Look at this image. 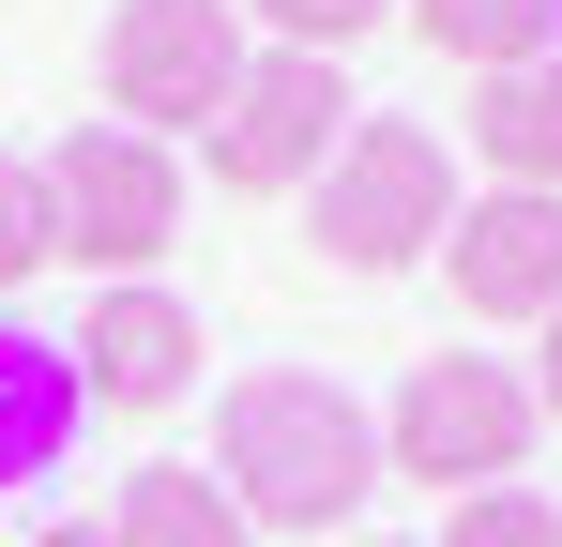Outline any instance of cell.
<instances>
[{
  "instance_id": "15",
  "label": "cell",
  "mask_w": 562,
  "mask_h": 547,
  "mask_svg": "<svg viewBox=\"0 0 562 547\" xmlns=\"http://www.w3.org/2000/svg\"><path fill=\"white\" fill-rule=\"evenodd\" d=\"M244 15H259L274 46H319V62H335V46H366V31L395 15V0H244Z\"/></svg>"
},
{
  "instance_id": "10",
  "label": "cell",
  "mask_w": 562,
  "mask_h": 547,
  "mask_svg": "<svg viewBox=\"0 0 562 547\" xmlns=\"http://www.w3.org/2000/svg\"><path fill=\"white\" fill-rule=\"evenodd\" d=\"M471 153L532 198H562V62H517V77L471 91Z\"/></svg>"
},
{
  "instance_id": "3",
  "label": "cell",
  "mask_w": 562,
  "mask_h": 547,
  "mask_svg": "<svg viewBox=\"0 0 562 547\" xmlns=\"http://www.w3.org/2000/svg\"><path fill=\"white\" fill-rule=\"evenodd\" d=\"M304 198H319V259L411 274L441 228H457V153H441V122H350L335 168L304 182Z\"/></svg>"
},
{
  "instance_id": "11",
  "label": "cell",
  "mask_w": 562,
  "mask_h": 547,
  "mask_svg": "<svg viewBox=\"0 0 562 547\" xmlns=\"http://www.w3.org/2000/svg\"><path fill=\"white\" fill-rule=\"evenodd\" d=\"M106 533H122V547H259V533H244V502H228L198 456H137V487H122Z\"/></svg>"
},
{
  "instance_id": "6",
  "label": "cell",
  "mask_w": 562,
  "mask_h": 547,
  "mask_svg": "<svg viewBox=\"0 0 562 547\" xmlns=\"http://www.w3.org/2000/svg\"><path fill=\"white\" fill-rule=\"evenodd\" d=\"M335 137H350V77L319 46H259L244 91L213 107V182L228 198H304V182L335 168Z\"/></svg>"
},
{
  "instance_id": "14",
  "label": "cell",
  "mask_w": 562,
  "mask_h": 547,
  "mask_svg": "<svg viewBox=\"0 0 562 547\" xmlns=\"http://www.w3.org/2000/svg\"><path fill=\"white\" fill-rule=\"evenodd\" d=\"M441 547H562V502L548 487H471L457 517H441Z\"/></svg>"
},
{
  "instance_id": "1",
  "label": "cell",
  "mask_w": 562,
  "mask_h": 547,
  "mask_svg": "<svg viewBox=\"0 0 562 547\" xmlns=\"http://www.w3.org/2000/svg\"><path fill=\"white\" fill-rule=\"evenodd\" d=\"M213 487L244 502V533H350L380 487V411L319 365H259L213 395Z\"/></svg>"
},
{
  "instance_id": "9",
  "label": "cell",
  "mask_w": 562,
  "mask_h": 547,
  "mask_svg": "<svg viewBox=\"0 0 562 547\" xmlns=\"http://www.w3.org/2000/svg\"><path fill=\"white\" fill-rule=\"evenodd\" d=\"M77 411H92V395H77V350L0 320V487H31L46 456L77 442Z\"/></svg>"
},
{
  "instance_id": "16",
  "label": "cell",
  "mask_w": 562,
  "mask_h": 547,
  "mask_svg": "<svg viewBox=\"0 0 562 547\" xmlns=\"http://www.w3.org/2000/svg\"><path fill=\"white\" fill-rule=\"evenodd\" d=\"M532 411L562 426V320H548V350H532Z\"/></svg>"
},
{
  "instance_id": "18",
  "label": "cell",
  "mask_w": 562,
  "mask_h": 547,
  "mask_svg": "<svg viewBox=\"0 0 562 547\" xmlns=\"http://www.w3.org/2000/svg\"><path fill=\"white\" fill-rule=\"evenodd\" d=\"M350 547H411V533H350Z\"/></svg>"
},
{
  "instance_id": "5",
  "label": "cell",
  "mask_w": 562,
  "mask_h": 547,
  "mask_svg": "<svg viewBox=\"0 0 562 547\" xmlns=\"http://www.w3.org/2000/svg\"><path fill=\"white\" fill-rule=\"evenodd\" d=\"M244 0H122L106 15V122L137 137H213V107L244 91Z\"/></svg>"
},
{
  "instance_id": "17",
  "label": "cell",
  "mask_w": 562,
  "mask_h": 547,
  "mask_svg": "<svg viewBox=\"0 0 562 547\" xmlns=\"http://www.w3.org/2000/svg\"><path fill=\"white\" fill-rule=\"evenodd\" d=\"M31 547H122V533H106V517H46Z\"/></svg>"
},
{
  "instance_id": "8",
  "label": "cell",
  "mask_w": 562,
  "mask_h": 547,
  "mask_svg": "<svg viewBox=\"0 0 562 547\" xmlns=\"http://www.w3.org/2000/svg\"><path fill=\"white\" fill-rule=\"evenodd\" d=\"M441 289L471 320H562V198L502 182V198H457L441 228Z\"/></svg>"
},
{
  "instance_id": "4",
  "label": "cell",
  "mask_w": 562,
  "mask_h": 547,
  "mask_svg": "<svg viewBox=\"0 0 562 547\" xmlns=\"http://www.w3.org/2000/svg\"><path fill=\"white\" fill-rule=\"evenodd\" d=\"M46 213H61V259H92L122 289V274H153L183 244V153L137 137V122H77L46 153Z\"/></svg>"
},
{
  "instance_id": "7",
  "label": "cell",
  "mask_w": 562,
  "mask_h": 547,
  "mask_svg": "<svg viewBox=\"0 0 562 547\" xmlns=\"http://www.w3.org/2000/svg\"><path fill=\"white\" fill-rule=\"evenodd\" d=\"M77 395H92L106 426L183 411V395H198V304H183V289H153V274L92 289V304H77Z\"/></svg>"
},
{
  "instance_id": "2",
  "label": "cell",
  "mask_w": 562,
  "mask_h": 547,
  "mask_svg": "<svg viewBox=\"0 0 562 547\" xmlns=\"http://www.w3.org/2000/svg\"><path fill=\"white\" fill-rule=\"evenodd\" d=\"M548 442V411H532V365L502 350H426L395 380V411H380V471H411V487H517V456Z\"/></svg>"
},
{
  "instance_id": "12",
  "label": "cell",
  "mask_w": 562,
  "mask_h": 547,
  "mask_svg": "<svg viewBox=\"0 0 562 547\" xmlns=\"http://www.w3.org/2000/svg\"><path fill=\"white\" fill-rule=\"evenodd\" d=\"M441 62H471V77H517V62H548V31H562V0H395Z\"/></svg>"
},
{
  "instance_id": "13",
  "label": "cell",
  "mask_w": 562,
  "mask_h": 547,
  "mask_svg": "<svg viewBox=\"0 0 562 547\" xmlns=\"http://www.w3.org/2000/svg\"><path fill=\"white\" fill-rule=\"evenodd\" d=\"M61 259V213H46V153H0V289Z\"/></svg>"
}]
</instances>
